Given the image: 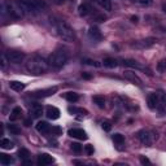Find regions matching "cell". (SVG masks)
<instances>
[{
  "mask_svg": "<svg viewBox=\"0 0 166 166\" xmlns=\"http://www.w3.org/2000/svg\"><path fill=\"white\" fill-rule=\"evenodd\" d=\"M51 23L53 25V29H55L56 34L64 42H73L74 40V38H75L74 31H73V29H71V26L69 25L66 21L51 18Z\"/></svg>",
  "mask_w": 166,
  "mask_h": 166,
  "instance_id": "6da1fadb",
  "label": "cell"
},
{
  "mask_svg": "<svg viewBox=\"0 0 166 166\" xmlns=\"http://www.w3.org/2000/svg\"><path fill=\"white\" fill-rule=\"evenodd\" d=\"M48 64L44 59L39 56H32L26 61V70L34 75H40L48 70Z\"/></svg>",
  "mask_w": 166,
  "mask_h": 166,
  "instance_id": "7a4b0ae2",
  "label": "cell"
},
{
  "mask_svg": "<svg viewBox=\"0 0 166 166\" xmlns=\"http://www.w3.org/2000/svg\"><path fill=\"white\" fill-rule=\"evenodd\" d=\"M1 11L3 13H7L9 17L12 18L17 20V18H21V17L23 16L22 11H21V8L18 7V4L17 3H11V1H5L1 4Z\"/></svg>",
  "mask_w": 166,
  "mask_h": 166,
  "instance_id": "3957f363",
  "label": "cell"
},
{
  "mask_svg": "<svg viewBox=\"0 0 166 166\" xmlns=\"http://www.w3.org/2000/svg\"><path fill=\"white\" fill-rule=\"evenodd\" d=\"M48 62H49L51 66H53V68L56 69H60L62 68L66 62H68V55H66L65 51H56V52H53L52 55L49 56V60H48Z\"/></svg>",
  "mask_w": 166,
  "mask_h": 166,
  "instance_id": "277c9868",
  "label": "cell"
},
{
  "mask_svg": "<svg viewBox=\"0 0 166 166\" xmlns=\"http://www.w3.org/2000/svg\"><path fill=\"white\" fill-rule=\"evenodd\" d=\"M5 55H7L8 61H9L11 64H21L22 60L25 59V53L21 52V51H16V49L8 51Z\"/></svg>",
  "mask_w": 166,
  "mask_h": 166,
  "instance_id": "5b68a950",
  "label": "cell"
},
{
  "mask_svg": "<svg viewBox=\"0 0 166 166\" xmlns=\"http://www.w3.org/2000/svg\"><path fill=\"white\" fill-rule=\"evenodd\" d=\"M156 42H157L156 38H146V39H141V40H136L135 43L131 44V47L136 48V49H146V48L152 47Z\"/></svg>",
  "mask_w": 166,
  "mask_h": 166,
  "instance_id": "8992f818",
  "label": "cell"
},
{
  "mask_svg": "<svg viewBox=\"0 0 166 166\" xmlns=\"http://www.w3.org/2000/svg\"><path fill=\"white\" fill-rule=\"evenodd\" d=\"M57 87H49V88H46V90H39V91H35L31 93L32 97L35 99H44V97H48V96H52L53 93L57 92Z\"/></svg>",
  "mask_w": 166,
  "mask_h": 166,
  "instance_id": "52a82bcc",
  "label": "cell"
},
{
  "mask_svg": "<svg viewBox=\"0 0 166 166\" xmlns=\"http://www.w3.org/2000/svg\"><path fill=\"white\" fill-rule=\"evenodd\" d=\"M122 62H123V65H125V66H129V68H132V69H139V70H144V71H147L148 75H150V71L148 70L146 66H143V65L140 64V62L135 61V60L126 59V60H123Z\"/></svg>",
  "mask_w": 166,
  "mask_h": 166,
  "instance_id": "ba28073f",
  "label": "cell"
},
{
  "mask_svg": "<svg viewBox=\"0 0 166 166\" xmlns=\"http://www.w3.org/2000/svg\"><path fill=\"white\" fill-rule=\"evenodd\" d=\"M138 138L140 140V143L144 144V146H150L152 144V135H150L149 131L141 130V131L138 132Z\"/></svg>",
  "mask_w": 166,
  "mask_h": 166,
  "instance_id": "9c48e42d",
  "label": "cell"
},
{
  "mask_svg": "<svg viewBox=\"0 0 166 166\" xmlns=\"http://www.w3.org/2000/svg\"><path fill=\"white\" fill-rule=\"evenodd\" d=\"M123 77H125L127 81H130V82L138 84V86H141V79L138 77V74L135 73V71H132V70H126L125 73H123Z\"/></svg>",
  "mask_w": 166,
  "mask_h": 166,
  "instance_id": "30bf717a",
  "label": "cell"
},
{
  "mask_svg": "<svg viewBox=\"0 0 166 166\" xmlns=\"http://www.w3.org/2000/svg\"><path fill=\"white\" fill-rule=\"evenodd\" d=\"M88 37L91 38L93 42H99L102 39V34L97 26H91V28L88 29Z\"/></svg>",
  "mask_w": 166,
  "mask_h": 166,
  "instance_id": "8fae6325",
  "label": "cell"
},
{
  "mask_svg": "<svg viewBox=\"0 0 166 166\" xmlns=\"http://www.w3.org/2000/svg\"><path fill=\"white\" fill-rule=\"evenodd\" d=\"M69 136H71V138H75V139H79V140H86L87 138V134L83 131L82 129H71V130H69Z\"/></svg>",
  "mask_w": 166,
  "mask_h": 166,
  "instance_id": "7c38bea8",
  "label": "cell"
},
{
  "mask_svg": "<svg viewBox=\"0 0 166 166\" xmlns=\"http://www.w3.org/2000/svg\"><path fill=\"white\" fill-rule=\"evenodd\" d=\"M55 162L52 156L47 155V153H43V155H39L38 156V165L40 166H47V165H51Z\"/></svg>",
  "mask_w": 166,
  "mask_h": 166,
  "instance_id": "4fadbf2b",
  "label": "cell"
},
{
  "mask_svg": "<svg viewBox=\"0 0 166 166\" xmlns=\"http://www.w3.org/2000/svg\"><path fill=\"white\" fill-rule=\"evenodd\" d=\"M156 95H157V99H158V108L157 109L164 110L166 107V93L162 90H158V91H156Z\"/></svg>",
  "mask_w": 166,
  "mask_h": 166,
  "instance_id": "5bb4252c",
  "label": "cell"
},
{
  "mask_svg": "<svg viewBox=\"0 0 166 166\" xmlns=\"http://www.w3.org/2000/svg\"><path fill=\"white\" fill-rule=\"evenodd\" d=\"M47 117L49 119H57L60 118V110L56 107H48L47 108Z\"/></svg>",
  "mask_w": 166,
  "mask_h": 166,
  "instance_id": "9a60e30c",
  "label": "cell"
},
{
  "mask_svg": "<svg viewBox=\"0 0 166 166\" xmlns=\"http://www.w3.org/2000/svg\"><path fill=\"white\" fill-rule=\"evenodd\" d=\"M30 113H31L32 118H39V117H42V114H43V108H42V105H39V104H34L31 107Z\"/></svg>",
  "mask_w": 166,
  "mask_h": 166,
  "instance_id": "2e32d148",
  "label": "cell"
},
{
  "mask_svg": "<svg viewBox=\"0 0 166 166\" xmlns=\"http://www.w3.org/2000/svg\"><path fill=\"white\" fill-rule=\"evenodd\" d=\"M148 107H149L150 109H157V108H158V99H157L156 92L150 93V95L148 96Z\"/></svg>",
  "mask_w": 166,
  "mask_h": 166,
  "instance_id": "e0dca14e",
  "label": "cell"
},
{
  "mask_svg": "<svg viewBox=\"0 0 166 166\" xmlns=\"http://www.w3.org/2000/svg\"><path fill=\"white\" fill-rule=\"evenodd\" d=\"M37 131L40 132V134H47V132L51 131V126L44 121H40V122L37 123Z\"/></svg>",
  "mask_w": 166,
  "mask_h": 166,
  "instance_id": "ac0fdd59",
  "label": "cell"
},
{
  "mask_svg": "<svg viewBox=\"0 0 166 166\" xmlns=\"http://www.w3.org/2000/svg\"><path fill=\"white\" fill-rule=\"evenodd\" d=\"M9 87L13 90V91L21 92V91H23V88H25V83L18 82V81H12V82H9Z\"/></svg>",
  "mask_w": 166,
  "mask_h": 166,
  "instance_id": "d6986e66",
  "label": "cell"
},
{
  "mask_svg": "<svg viewBox=\"0 0 166 166\" xmlns=\"http://www.w3.org/2000/svg\"><path fill=\"white\" fill-rule=\"evenodd\" d=\"M91 7H90L88 4H81L79 7H78V13H79V16H87V14L91 13Z\"/></svg>",
  "mask_w": 166,
  "mask_h": 166,
  "instance_id": "ffe728a7",
  "label": "cell"
},
{
  "mask_svg": "<svg viewBox=\"0 0 166 166\" xmlns=\"http://www.w3.org/2000/svg\"><path fill=\"white\" fill-rule=\"evenodd\" d=\"M102 64H104V66H107V68L113 69V68H116V66L118 65V62H117V60H116V59H112V57H107V59H104Z\"/></svg>",
  "mask_w": 166,
  "mask_h": 166,
  "instance_id": "44dd1931",
  "label": "cell"
},
{
  "mask_svg": "<svg viewBox=\"0 0 166 166\" xmlns=\"http://www.w3.org/2000/svg\"><path fill=\"white\" fill-rule=\"evenodd\" d=\"M99 5L102 8L104 11H110L112 9V3L110 0H95Z\"/></svg>",
  "mask_w": 166,
  "mask_h": 166,
  "instance_id": "7402d4cb",
  "label": "cell"
},
{
  "mask_svg": "<svg viewBox=\"0 0 166 166\" xmlns=\"http://www.w3.org/2000/svg\"><path fill=\"white\" fill-rule=\"evenodd\" d=\"M21 113H22V109L18 107H16L13 110H12V113H11V116H9V121H16V119H18L20 117H21Z\"/></svg>",
  "mask_w": 166,
  "mask_h": 166,
  "instance_id": "603a6c76",
  "label": "cell"
},
{
  "mask_svg": "<svg viewBox=\"0 0 166 166\" xmlns=\"http://www.w3.org/2000/svg\"><path fill=\"white\" fill-rule=\"evenodd\" d=\"M92 101L95 102V104L97 105L99 108H104V107H105V99L102 97V96H100V95L93 96V97H92Z\"/></svg>",
  "mask_w": 166,
  "mask_h": 166,
  "instance_id": "cb8c5ba5",
  "label": "cell"
},
{
  "mask_svg": "<svg viewBox=\"0 0 166 166\" xmlns=\"http://www.w3.org/2000/svg\"><path fill=\"white\" fill-rule=\"evenodd\" d=\"M65 99L69 102H75V101H78V99H79V95L75 93V92H66L65 93Z\"/></svg>",
  "mask_w": 166,
  "mask_h": 166,
  "instance_id": "d4e9b609",
  "label": "cell"
},
{
  "mask_svg": "<svg viewBox=\"0 0 166 166\" xmlns=\"http://www.w3.org/2000/svg\"><path fill=\"white\" fill-rule=\"evenodd\" d=\"M0 147L3 148V149H12L13 148V143L9 140V139H1V141H0Z\"/></svg>",
  "mask_w": 166,
  "mask_h": 166,
  "instance_id": "484cf974",
  "label": "cell"
},
{
  "mask_svg": "<svg viewBox=\"0 0 166 166\" xmlns=\"http://www.w3.org/2000/svg\"><path fill=\"white\" fill-rule=\"evenodd\" d=\"M113 141L117 144V146H122L125 143V136L122 134H114L113 135Z\"/></svg>",
  "mask_w": 166,
  "mask_h": 166,
  "instance_id": "4316f807",
  "label": "cell"
},
{
  "mask_svg": "<svg viewBox=\"0 0 166 166\" xmlns=\"http://www.w3.org/2000/svg\"><path fill=\"white\" fill-rule=\"evenodd\" d=\"M0 162L3 165H11V164H13V158L7 155H0Z\"/></svg>",
  "mask_w": 166,
  "mask_h": 166,
  "instance_id": "83f0119b",
  "label": "cell"
},
{
  "mask_svg": "<svg viewBox=\"0 0 166 166\" xmlns=\"http://www.w3.org/2000/svg\"><path fill=\"white\" fill-rule=\"evenodd\" d=\"M157 71L158 73H165L166 71V60L162 59L157 62Z\"/></svg>",
  "mask_w": 166,
  "mask_h": 166,
  "instance_id": "f1b7e54d",
  "label": "cell"
},
{
  "mask_svg": "<svg viewBox=\"0 0 166 166\" xmlns=\"http://www.w3.org/2000/svg\"><path fill=\"white\" fill-rule=\"evenodd\" d=\"M18 156H20V158H22L23 161H28V158L30 157V152L28 149H25V148H21V149L18 150Z\"/></svg>",
  "mask_w": 166,
  "mask_h": 166,
  "instance_id": "f546056e",
  "label": "cell"
},
{
  "mask_svg": "<svg viewBox=\"0 0 166 166\" xmlns=\"http://www.w3.org/2000/svg\"><path fill=\"white\" fill-rule=\"evenodd\" d=\"M52 132V135H56V136H59V135L62 134V130L59 127V126H53V127H51V131Z\"/></svg>",
  "mask_w": 166,
  "mask_h": 166,
  "instance_id": "4dcf8cb0",
  "label": "cell"
},
{
  "mask_svg": "<svg viewBox=\"0 0 166 166\" xmlns=\"http://www.w3.org/2000/svg\"><path fill=\"white\" fill-rule=\"evenodd\" d=\"M71 149H73L75 153H81L83 148H82V146H81L79 143H73V144H71Z\"/></svg>",
  "mask_w": 166,
  "mask_h": 166,
  "instance_id": "1f68e13d",
  "label": "cell"
},
{
  "mask_svg": "<svg viewBox=\"0 0 166 166\" xmlns=\"http://www.w3.org/2000/svg\"><path fill=\"white\" fill-rule=\"evenodd\" d=\"M82 62H84V64H87V65L96 66V68H99V66H100V64H99L97 61H93V60H88V59H83Z\"/></svg>",
  "mask_w": 166,
  "mask_h": 166,
  "instance_id": "d6a6232c",
  "label": "cell"
},
{
  "mask_svg": "<svg viewBox=\"0 0 166 166\" xmlns=\"http://www.w3.org/2000/svg\"><path fill=\"white\" fill-rule=\"evenodd\" d=\"M8 130H9L12 134H14V135H18L21 132V130L17 127V126H14V125H9V126H8Z\"/></svg>",
  "mask_w": 166,
  "mask_h": 166,
  "instance_id": "836d02e7",
  "label": "cell"
},
{
  "mask_svg": "<svg viewBox=\"0 0 166 166\" xmlns=\"http://www.w3.org/2000/svg\"><path fill=\"white\" fill-rule=\"evenodd\" d=\"M84 152H86L88 156L93 155V146H91V144H87V146H84Z\"/></svg>",
  "mask_w": 166,
  "mask_h": 166,
  "instance_id": "e575fe53",
  "label": "cell"
},
{
  "mask_svg": "<svg viewBox=\"0 0 166 166\" xmlns=\"http://www.w3.org/2000/svg\"><path fill=\"white\" fill-rule=\"evenodd\" d=\"M69 112H74V113H82V114H87V113H88L86 109H82V108H79V109H75V108H69Z\"/></svg>",
  "mask_w": 166,
  "mask_h": 166,
  "instance_id": "d590c367",
  "label": "cell"
},
{
  "mask_svg": "<svg viewBox=\"0 0 166 166\" xmlns=\"http://www.w3.org/2000/svg\"><path fill=\"white\" fill-rule=\"evenodd\" d=\"M101 127H102V130H105V131H110L112 125H110L109 122H107V121H105V122L101 123Z\"/></svg>",
  "mask_w": 166,
  "mask_h": 166,
  "instance_id": "8d00e7d4",
  "label": "cell"
},
{
  "mask_svg": "<svg viewBox=\"0 0 166 166\" xmlns=\"http://www.w3.org/2000/svg\"><path fill=\"white\" fill-rule=\"evenodd\" d=\"M7 62H9V61H8V57H7V55H3V56H1V69H4V68H5Z\"/></svg>",
  "mask_w": 166,
  "mask_h": 166,
  "instance_id": "74e56055",
  "label": "cell"
},
{
  "mask_svg": "<svg viewBox=\"0 0 166 166\" xmlns=\"http://www.w3.org/2000/svg\"><path fill=\"white\" fill-rule=\"evenodd\" d=\"M95 20H96V21H99V22H104V21L107 20V17H105L104 14H99V16H96V17H95Z\"/></svg>",
  "mask_w": 166,
  "mask_h": 166,
  "instance_id": "f35d334b",
  "label": "cell"
},
{
  "mask_svg": "<svg viewBox=\"0 0 166 166\" xmlns=\"http://www.w3.org/2000/svg\"><path fill=\"white\" fill-rule=\"evenodd\" d=\"M140 162H141L143 165H146V164H147V165H149V164H150L149 160H148L147 157H144V156H141V157H140Z\"/></svg>",
  "mask_w": 166,
  "mask_h": 166,
  "instance_id": "ab89813d",
  "label": "cell"
},
{
  "mask_svg": "<svg viewBox=\"0 0 166 166\" xmlns=\"http://www.w3.org/2000/svg\"><path fill=\"white\" fill-rule=\"evenodd\" d=\"M139 3L141 5H149V4H152V0H139Z\"/></svg>",
  "mask_w": 166,
  "mask_h": 166,
  "instance_id": "60d3db41",
  "label": "cell"
},
{
  "mask_svg": "<svg viewBox=\"0 0 166 166\" xmlns=\"http://www.w3.org/2000/svg\"><path fill=\"white\" fill-rule=\"evenodd\" d=\"M82 77L84 78V79H91L92 75H91V74H88V73H83V74H82Z\"/></svg>",
  "mask_w": 166,
  "mask_h": 166,
  "instance_id": "b9f144b4",
  "label": "cell"
},
{
  "mask_svg": "<svg viewBox=\"0 0 166 166\" xmlns=\"http://www.w3.org/2000/svg\"><path fill=\"white\" fill-rule=\"evenodd\" d=\"M55 4H57V5H61V4H64L65 3V0H52Z\"/></svg>",
  "mask_w": 166,
  "mask_h": 166,
  "instance_id": "7bdbcfd3",
  "label": "cell"
},
{
  "mask_svg": "<svg viewBox=\"0 0 166 166\" xmlns=\"http://www.w3.org/2000/svg\"><path fill=\"white\" fill-rule=\"evenodd\" d=\"M31 125V119H25V126H30Z\"/></svg>",
  "mask_w": 166,
  "mask_h": 166,
  "instance_id": "ee69618b",
  "label": "cell"
},
{
  "mask_svg": "<svg viewBox=\"0 0 166 166\" xmlns=\"http://www.w3.org/2000/svg\"><path fill=\"white\" fill-rule=\"evenodd\" d=\"M138 20H139V18H138L136 16H132V17H131V21H132V22H138Z\"/></svg>",
  "mask_w": 166,
  "mask_h": 166,
  "instance_id": "f6af8a7d",
  "label": "cell"
},
{
  "mask_svg": "<svg viewBox=\"0 0 166 166\" xmlns=\"http://www.w3.org/2000/svg\"><path fill=\"white\" fill-rule=\"evenodd\" d=\"M162 11H164L165 13H166V3H164V4H162Z\"/></svg>",
  "mask_w": 166,
  "mask_h": 166,
  "instance_id": "bcb514c9",
  "label": "cell"
},
{
  "mask_svg": "<svg viewBox=\"0 0 166 166\" xmlns=\"http://www.w3.org/2000/svg\"><path fill=\"white\" fill-rule=\"evenodd\" d=\"M131 1H135V0H131Z\"/></svg>",
  "mask_w": 166,
  "mask_h": 166,
  "instance_id": "7dc6e473",
  "label": "cell"
}]
</instances>
